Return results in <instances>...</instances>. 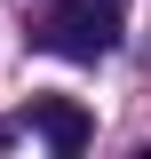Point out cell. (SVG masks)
I'll return each instance as SVG.
<instances>
[{
    "label": "cell",
    "mask_w": 151,
    "mask_h": 159,
    "mask_svg": "<svg viewBox=\"0 0 151 159\" xmlns=\"http://www.w3.org/2000/svg\"><path fill=\"white\" fill-rule=\"evenodd\" d=\"M119 32H127V0H48L40 24H32V40L48 48V56H64V64L112 56Z\"/></svg>",
    "instance_id": "6da1fadb"
},
{
    "label": "cell",
    "mask_w": 151,
    "mask_h": 159,
    "mask_svg": "<svg viewBox=\"0 0 151 159\" xmlns=\"http://www.w3.org/2000/svg\"><path fill=\"white\" fill-rule=\"evenodd\" d=\"M32 127L48 135V151H56V159H80V151H88V135H95V119L80 111L72 96H32Z\"/></svg>",
    "instance_id": "7a4b0ae2"
}]
</instances>
